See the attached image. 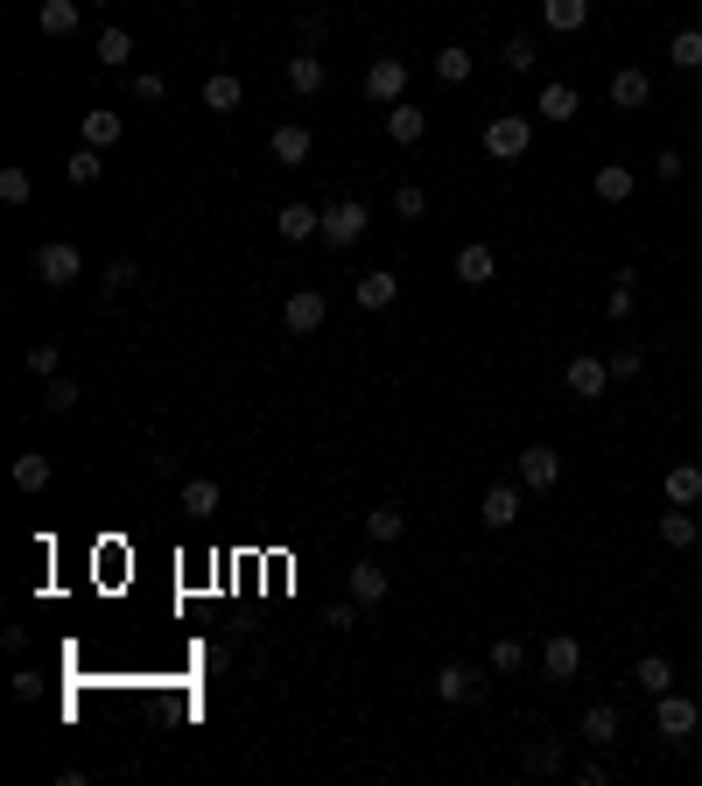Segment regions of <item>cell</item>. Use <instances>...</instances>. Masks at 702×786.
Instances as JSON below:
<instances>
[{
  "label": "cell",
  "mask_w": 702,
  "mask_h": 786,
  "mask_svg": "<svg viewBox=\"0 0 702 786\" xmlns=\"http://www.w3.org/2000/svg\"><path fill=\"white\" fill-rule=\"evenodd\" d=\"M527 147H534V120L527 113H492L485 120V155L492 162H520Z\"/></svg>",
  "instance_id": "1"
},
{
  "label": "cell",
  "mask_w": 702,
  "mask_h": 786,
  "mask_svg": "<svg viewBox=\"0 0 702 786\" xmlns=\"http://www.w3.org/2000/svg\"><path fill=\"white\" fill-rule=\"evenodd\" d=\"M28 267H36V281H42V288H71V281H85V254H78L71 240H42Z\"/></svg>",
  "instance_id": "2"
},
{
  "label": "cell",
  "mask_w": 702,
  "mask_h": 786,
  "mask_svg": "<svg viewBox=\"0 0 702 786\" xmlns=\"http://www.w3.org/2000/svg\"><path fill=\"white\" fill-rule=\"evenodd\" d=\"M653 731H661L667 745H689V737L702 731V709L689 703V695L667 688V695H653Z\"/></svg>",
  "instance_id": "3"
},
{
  "label": "cell",
  "mask_w": 702,
  "mask_h": 786,
  "mask_svg": "<svg viewBox=\"0 0 702 786\" xmlns=\"http://www.w3.org/2000/svg\"><path fill=\"white\" fill-rule=\"evenodd\" d=\"M366 226H372L366 204H358V197H337V204H323V232H317V240L323 246H358V240H366Z\"/></svg>",
  "instance_id": "4"
},
{
  "label": "cell",
  "mask_w": 702,
  "mask_h": 786,
  "mask_svg": "<svg viewBox=\"0 0 702 786\" xmlns=\"http://www.w3.org/2000/svg\"><path fill=\"white\" fill-rule=\"evenodd\" d=\"M366 99L372 106H400V99H408V64H400V56H372L366 64Z\"/></svg>",
  "instance_id": "5"
},
{
  "label": "cell",
  "mask_w": 702,
  "mask_h": 786,
  "mask_svg": "<svg viewBox=\"0 0 702 786\" xmlns=\"http://www.w3.org/2000/svg\"><path fill=\"white\" fill-rule=\"evenodd\" d=\"M562 387H570L576 400H604V387H611V359H597V351H576L570 373H562Z\"/></svg>",
  "instance_id": "6"
},
{
  "label": "cell",
  "mask_w": 702,
  "mask_h": 786,
  "mask_svg": "<svg viewBox=\"0 0 702 786\" xmlns=\"http://www.w3.org/2000/svg\"><path fill=\"white\" fill-rule=\"evenodd\" d=\"M520 485H527V492H556L562 485V450H548V442L520 450Z\"/></svg>",
  "instance_id": "7"
},
{
  "label": "cell",
  "mask_w": 702,
  "mask_h": 786,
  "mask_svg": "<svg viewBox=\"0 0 702 786\" xmlns=\"http://www.w3.org/2000/svg\"><path fill=\"white\" fill-rule=\"evenodd\" d=\"M323 317H331V302H323L317 288H295V295H289V309H281L289 337H317V331H323Z\"/></svg>",
  "instance_id": "8"
},
{
  "label": "cell",
  "mask_w": 702,
  "mask_h": 786,
  "mask_svg": "<svg viewBox=\"0 0 702 786\" xmlns=\"http://www.w3.org/2000/svg\"><path fill=\"white\" fill-rule=\"evenodd\" d=\"M267 155H275L281 162V169H303V162L309 155H317V133H309V127H275V133H267Z\"/></svg>",
  "instance_id": "9"
},
{
  "label": "cell",
  "mask_w": 702,
  "mask_h": 786,
  "mask_svg": "<svg viewBox=\"0 0 702 786\" xmlns=\"http://www.w3.org/2000/svg\"><path fill=\"white\" fill-rule=\"evenodd\" d=\"M323 85H331V64H323L317 50H295V56H289V92H295V99H317Z\"/></svg>",
  "instance_id": "10"
},
{
  "label": "cell",
  "mask_w": 702,
  "mask_h": 786,
  "mask_svg": "<svg viewBox=\"0 0 702 786\" xmlns=\"http://www.w3.org/2000/svg\"><path fill=\"white\" fill-rule=\"evenodd\" d=\"M520 506H527V485H492L485 506H477V520H485V527H513Z\"/></svg>",
  "instance_id": "11"
},
{
  "label": "cell",
  "mask_w": 702,
  "mask_h": 786,
  "mask_svg": "<svg viewBox=\"0 0 702 786\" xmlns=\"http://www.w3.org/2000/svg\"><path fill=\"white\" fill-rule=\"evenodd\" d=\"M647 99H653V78H647V70H639V64L611 70V106H618V113H639V106H647Z\"/></svg>",
  "instance_id": "12"
},
{
  "label": "cell",
  "mask_w": 702,
  "mask_h": 786,
  "mask_svg": "<svg viewBox=\"0 0 702 786\" xmlns=\"http://www.w3.org/2000/svg\"><path fill=\"white\" fill-rule=\"evenodd\" d=\"M275 232L289 246H303V240H317V232H323V211H317V204H281V211H275Z\"/></svg>",
  "instance_id": "13"
},
{
  "label": "cell",
  "mask_w": 702,
  "mask_h": 786,
  "mask_svg": "<svg viewBox=\"0 0 702 786\" xmlns=\"http://www.w3.org/2000/svg\"><path fill=\"white\" fill-rule=\"evenodd\" d=\"M422 133H429V113L414 106V99H400V106H386V141H394V147H414Z\"/></svg>",
  "instance_id": "14"
},
{
  "label": "cell",
  "mask_w": 702,
  "mask_h": 786,
  "mask_svg": "<svg viewBox=\"0 0 702 786\" xmlns=\"http://www.w3.org/2000/svg\"><path fill=\"white\" fill-rule=\"evenodd\" d=\"M576 667H584V646H576L570 632H556V640L541 646V674L548 681H576Z\"/></svg>",
  "instance_id": "15"
},
{
  "label": "cell",
  "mask_w": 702,
  "mask_h": 786,
  "mask_svg": "<svg viewBox=\"0 0 702 786\" xmlns=\"http://www.w3.org/2000/svg\"><path fill=\"white\" fill-rule=\"evenodd\" d=\"M358 309H394V295H400V274L394 267H372V274H358Z\"/></svg>",
  "instance_id": "16"
},
{
  "label": "cell",
  "mask_w": 702,
  "mask_h": 786,
  "mask_svg": "<svg viewBox=\"0 0 702 786\" xmlns=\"http://www.w3.org/2000/svg\"><path fill=\"white\" fill-rule=\"evenodd\" d=\"M36 22H42V36H78V22H85V0H42L36 8Z\"/></svg>",
  "instance_id": "17"
},
{
  "label": "cell",
  "mask_w": 702,
  "mask_h": 786,
  "mask_svg": "<svg viewBox=\"0 0 702 786\" xmlns=\"http://www.w3.org/2000/svg\"><path fill=\"white\" fill-rule=\"evenodd\" d=\"M661 547L667 555H689L695 547V513L689 506H661Z\"/></svg>",
  "instance_id": "18"
},
{
  "label": "cell",
  "mask_w": 702,
  "mask_h": 786,
  "mask_svg": "<svg viewBox=\"0 0 702 786\" xmlns=\"http://www.w3.org/2000/svg\"><path fill=\"white\" fill-rule=\"evenodd\" d=\"M492 274H499L492 246H485V240H471L464 254H457V281H464V288H492Z\"/></svg>",
  "instance_id": "19"
},
{
  "label": "cell",
  "mask_w": 702,
  "mask_h": 786,
  "mask_svg": "<svg viewBox=\"0 0 702 786\" xmlns=\"http://www.w3.org/2000/svg\"><path fill=\"white\" fill-rule=\"evenodd\" d=\"M176 506H183L190 520H212V513L226 506V492H218V478H190L183 492H176Z\"/></svg>",
  "instance_id": "20"
},
{
  "label": "cell",
  "mask_w": 702,
  "mask_h": 786,
  "mask_svg": "<svg viewBox=\"0 0 702 786\" xmlns=\"http://www.w3.org/2000/svg\"><path fill=\"white\" fill-rule=\"evenodd\" d=\"M534 113H548V120L562 127V120H576V113H584V99H576L570 78H548V85H541V106H534Z\"/></svg>",
  "instance_id": "21"
},
{
  "label": "cell",
  "mask_w": 702,
  "mask_h": 786,
  "mask_svg": "<svg viewBox=\"0 0 702 786\" xmlns=\"http://www.w3.org/2000/svg\"><path fill=\"white\" fill-rule=\"evenodd\" d=\"M386 590H394L386 562H352V597L358 604H386Z\"/></svg>",
  "instance_id": "22"
},
{
  "label": "cell",
  "mask_w": 702,
  "mask_h": 786,
  "mask_svg": "<svg viewBox=\"0 0 702 786\" xmlns=\"http://www.w3.org/2000/svg\"><path fill=\"white\" fill-rule=\"evenodd\" d=\"M246 106V85L232 78V70H212V78H204V113H239Z\"/></svg>",
  "instance_id": "23"
},
{
  "label": "cell",
  "mask_w": 702,
  "mask_h": 786,
  "mask_svg": "<svg viewBox=\"0 0 702 786\" xmlns=\"http://www.w3.org/2000/svg\"><path fill=\"white\" fill-rule=\"evenodd\" d=\"M633 681L647 695H667V688H675V660H667V654H639L633 660Z\"/></svg>",
  "instance_id": "24"
},
{
  "label": "cell",
  "mask_w": 702,
  "mask_h": 786,
  "mask_svg": "<svg viewBox=\"0 0 702 786\" xmlns=\"http://www.w3.org/2000/svg\"><path fill=\"white\" fill-rule=\"evenodd\" d=\"M661 499H667V506H695V499H702V471L695 464H675L661 478Z\"/></svg>",
  "instance_id": "25"
},
{
  "label": "cell",
  "mask_w": 702,
  "mask_h": 786,
  "mask_svg": "<svg viewBox=\"0 0 702 786\" xmlns=\"http://www.w3.org/2000/svg\"><path fill=\"white\" fill-rule=\"evenodd\" d=\"M50 478H56V464L42 450H22V456H14V492H42Z\"/></svg>",
  "instance_id": "26"
},
{
  "label": "cell",
  "mask_w": 702,
  "mask_h": 786,
  "mask_svg": "<svg viewBox=\"0 0 702 786\" xmlns=\"http://www.w3.org/2000/svg\"><path fill=\"white\" fill-rule=\"evenodd\" d=\"M541 22L556 28V36H576V28L590 22V0H541Z\"/></svg>",
  "instance_id": "27"
},
{
  "label": "cell",
  "mask_w": 702,
  "mask_h": 786,
  "mask_svg": "<svg viewBox=\"0 0 702 786\" xmlns=\"http://www.w3.org/2000/svg\"><path fill=\"white\" fill-rule=\"evenodd\" d=\"M590 190H597V197H604V204H625V197H633V190H639V176H633V169H618V162H604V169L590 176Z\"/></svg>",
  "instance_id": "28"
},
{
  "label": "cell",
  "mask_w": 702,
  "mask_h": 786,
  "mask_svg": "<svg viewBox=\"0 0 702 786\" xmlns=\"http://www.w3.org/2000/svg\"><path fill=\"white\" fill-rule=\"evenodd\" d=\"M471 695H477V674H471V667H436V703H471Z\"/></svg>",
  "instance_id": "29"
},
{
  "label": "cell",
  "mask_w": 702,
  "mask_h": 786,
  "mask_svg": "<svg viewBox=\"0 0 702 786\" xmlns=\"http://www.w3.org/2000/svg\"><path fill=\"white\" fill-rule=\"evenodd\" d=\"M584 737H590L597 751H611V745H618V709H611V703H590L584 709Z\"/></svg>",
  "instance_id": "30"
},
{
  "label": "cell",
  "mask_w": 702,
  "mask_h": 786,
  "mask_svg": "<svg viewBox=\"0 0 702 786\" xmlns=\"http://www.w3.org/2000/svg\"><path fill=\"white\" fill-rule=\"evenodd\" d=\"M400 533H408V513H400V506H372V513H366V541H372V547L400 541Z\"/></svg>",
  "instance_id": "31"
},
{
  "label": "cell",
  "mask_w": 702,
  "mask_h": 786,
  "mask_svg": "<svg viewBox=\"0 0 702 786\" xmlns=\"http://www.w3.org/2000/svg\"><path fill=\"white\" fill-rule=\"evenodd\" d=\"M99 64H106V70H127L133 64V36H127V28H99Z\"/></svg>",
  "instance_id": "32"
},
{
  "label": "cell",
  "mask_w": 702,
  "mask_h": 786,
  "mask_svg": "<svg viewBox=\"0 0 702 786\" xmlns=\"http://www.w3.org/2000/svg\"><path fill=\"white\" fill-rule=\"evenodd\" d=\"M667 64H675V70H702V28H675V42H667Z\"/></svg>",
  "instance_id": "33"
},
{
  "label": "cell",
  "mask_w": 702,
  "mask_h": 786,
  "mask_svg": "<svg viewBox=\"0 0 702 786\" xmlns=\"http://www.w3.org/2000/svg\"><path fill=\"white\" fill-rule=\"evenodd\" d=\"M85 147H113L119 141V133H127V127H119V113H106V106H99V113H85Z\"/></svg>",
  "instance_id": "34"
},
{
  "label": "cell",
  "mask_w": 702,
  "mask_h": 786,
  "mask_svg": "<svg viewBox=\"0 0 702 786\" xmlns=\"http://www.w3.org/2000/svg\"><path fill=\"white\" fill-rule=\"evenodd\" d=\"M633 281H639L633 267H618V274H611V295H604V317H611V323L633 317Z\"/></svg>",
  "instance_id": "35"
},
{
  "label": "cell",
  "mask_w": 702,
  "mask_h": 786,
  "mask_svg": "<svg viewBox=\"0 0 702 786\" xmlns=\"http://www.w3.org/2000/svg\"><path fill=\"white\" fill-rule=\"evenodd\" d=\"M520 765H527V773H562V745L556 737H534V745L520 751Z\"/></svg>",
  "instance_id": "36"
},
{
  "label": "cell",
  "mask_w": 702,
  "mask_h": 786,
  "mask_svg": "<svg viewBox=\"0 0 702 786\" xmlns=\"http://www.w3.org/2000/svg\"><path fill=\"white\" fill-rule=\"evenodd\" d=\"M78 379H64V373H56V379H42V408H50V414H71V408H78Z\"/></svg>",
  "instance_id": "37"
},
{
  "label": "cell",
  "mask_w": 702,
  "mask_h": 786,
  "mask_svg": "<svg viewBox=\"0 0 702 786\" xmlns=\"http://www.w3.org/2000/svg\"><path fill=\"white\" fill-rule=\"evenodd\" d=\"M471 70H477L471 50H457V42H450V50H436V78H443V85H464Z\"/></svg>",
  "instance_id": "38"
},
{
  "label": "cell",
  "mask_w": 702,
  "mask_h": 786,
  "mask_svg": "<svg viewBox=\"0 0 702 786\" xmlns=\"http://www.w3.org/2000/svg\"><path fill=\"white\" fill-rule=\"evenodd\" d=\"M127 92L141 99V106H162V99H169V78H162V70H133V78H127Z\"/></svg>",
  "instance_id": "39"
},
{
  "label": "cell",
  "mask_w": 702,
  "mask_h": 786,
  "mask_svg": "<svg viewBox=\"0 0 702 786\" xmlns=\"http://www.w3.org/2000/svg\"><path fill=\"white\" fill-rule=\"evenodd\" d=\"M394 218H408V226H414V218H429V190L422 183H400L394 190Z\"/></svg>",
  "instance_id": "40"
},
{
  "label": "cell",
  "mask_w": 702,
  "mask_h": 786,
  "mask_svg": "<svg viewBox=\"0 0 702 786\" xmlns=\"http://www.w3.org/2000/svg\"><path fill=\"white\" fill-rule=\"evenodd\" d=\"M36 197V176L28 169H0V204H28Z\"/></svg>",
  "instance_id": "41"
},
{
  "label": "cell",
  "mask_w": 702,
  "mask_h": 786,
  "mask_svg": "<svg viewBox=\"0 0 702 786\" xmlns=\"http://www.w3.org/2000/svg\"><path fill=\"white\" fill-rule=\"evenodd\" d=\"M64 176H71L78 190H92V183H99V147H78V155L64 162Z\"/></svg>",
  "instance_id": "42"
},
{
  "label": "cell",
  "mask_w": 702,
  "mask_h": 786,
  "mask_svg": "<svg viewBox=\"0 0 702 786\" xmlns=\"http://www.w3.org/2000/svg\"><path fill=\"white\" fill-rule=\"evenodd\" d=\"M527 667V646L520 640H492V674H520Z\"/></svg>",
  "instance_id": "43"
},
{
  "label": "cell",
  "mask_w": 702,
  "mask_h": 786,
  "mask_svg": "<svg viewBox=\"0 0 702 786\" xmlns=\"http://www.w3.org/2000/svg\"><path fill=\"white\" fill-rule=\"evenodd\" d=\"M534 64H541L534 36H513V42H506V70H534Z\"/></svg>",
  "instance_id": "44"
},
{
  "label": "cell",
  "mask_w": 702,
  "mask_h": 786,
  "mask_svg": "<svg viewBox=\"0 0 702 786\" xmlns=\"http://www.w3.org/2000/svg\"><path fill=\"white\" fill-rule=\"evenodd\" d=\"M28 373L36 379H56V345L42 337V345H28Z\"/></svg>",
  "instance_id": "45"
},
{
  "label": "cell",
  "mask_w": 702,
  "mask_h": 786,
  "mask_svg": "<svg viewBox=\"0 0 702 786\" xmlns=\"http://www.w3.org/2000/svg\"><path fill=\"white\" fill-rule=\"evenodd\" d=\"M133 281H141V274H133V260H113V267H106V281H99V288H106V295H127Z\"/></svg>",
  "instance_id": "46"
},
{
  "label": "cell",
  "mask_w": 702,
  "mask_h": 786,
  "mask_svg": "<svg viewBox=\"0 0 702 786\" xmlns=\"http://www.w3.org/2000/svg\"><path fill=\"white\" fill-rule=\"evenodd\" d=\"M653 176H661V183H681V176H689V162H681L675 147H661V162H653Z\"/></svg>",
  "instance_id": "47"
},
{
  "label": "cell",
  "mask_w": 702,
  "mask_h": 786,
  "mask_svg": "<svg viewBox=\"0 0 702 786\" xmlns=\"http://www.w3.org/2000/svg\"><path fill=\"white\" fill-rule=\"evenodd\" d=\"M639 365H647V359H639L633 345H625V351H611V379H639Z\"/></svg>",
  "instance_id": "48"
},
{
  "label": "cell",
  "mask_w": 702,
  "mask_h": 786,
  "mask_svg": "<svg viewBox=\"0 0 702 786\" xmlns=\"http://www.w3.org/2000/svg\"><path fill=\"white\" fill-rule=\"evenodd\" d=\"M323 626H331V632H352L358 626V597L352 604H331V611H323Z\"/></svg>",
  "instance_id": "49"
},
{
  "label": "cell",
  "mask_w": 702,
  "mask_h": 786,
  "mask_svg": "<svg viewBox=\"0 0 702 786\" xmlns=\"http://www.w3.org/2000/svg\"><path fill=\"white\" fill-rule=\"evenodd\" d=\"M323 36H331V14H303V50H317Z\"/></svg>",
  "instance_id": "50"
},
{
  "label": "cell",
  "mask_w": 702,
  "mask_h": 786,
  "mask_svg": "<svg viewBox=\"0 0 702 786\" xmlns=\"http://www.w3.org/2000/svg\"><path fill=\"white\" fill-rule=\"evenodd\" d=\"M42 695V674H14V703H36Z\"/></svg>",
  "instance_id": "51"
},
{
  "label": "cell",
  "mask_w": 702,
  "mask_h": 786,
  "mask_svg": "<svg viewBox=\"0 0 702 786\" xmlns=\"http://www.w3.org/2000/svg\"><path fill=\"white\" fill-rule=\"evenodd\" d=\"M85 8H106V0H85Z\"/></svg>",
  "instance_id": "52"
}]
</instances>
